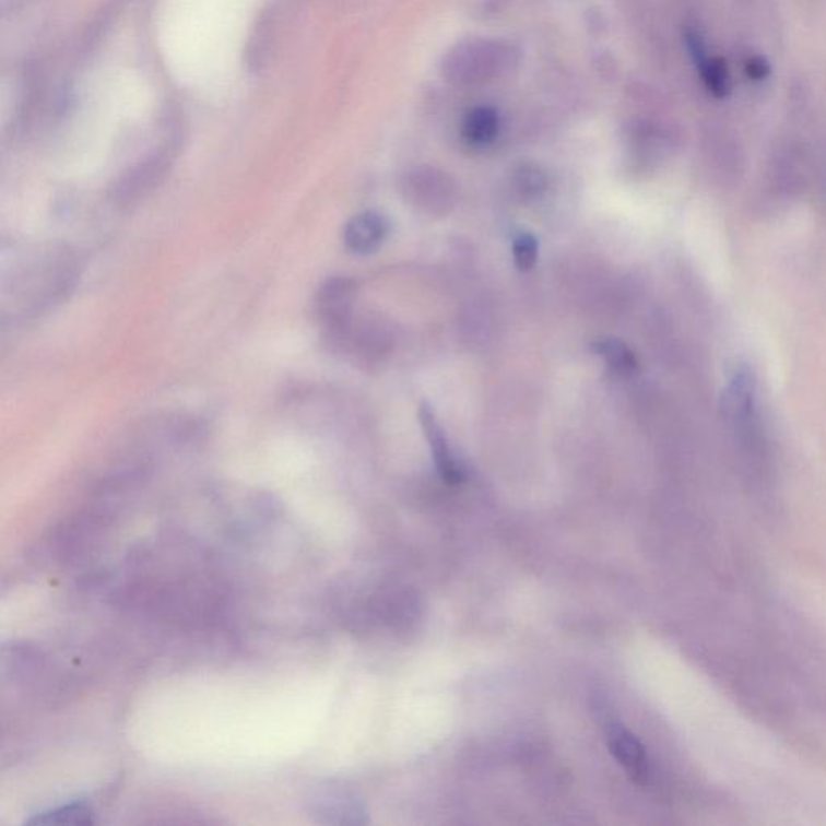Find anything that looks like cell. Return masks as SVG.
<instances>
[{
  "instance_id": "1",
  "label": "cell",
  "mask_w": 826,
  "mask_h": 826,
  "mask_svg": "<svg viewBox=\"0 0 826 826\" xmlns=\"http://www.w3.org/2000/svg\"><path fill=\"white\" fill-rule=\"evenodd\" d=\"M516 66L514 50L493 40H476L457 47L446 60L445 74L457 84H482L496 80L509 67Z\"/></svg>"
},
{
  "instance_id": "2",
  "label": "cell",
  "mask_w": 826,
  "mask_h": 826,
  "mask_svg": "<svg viewBox=\"0 0 826 826\" xmlns=\"http://www.w3.org/2000/svg\"><path fill=\"white\" fill-rule=\"evenodd\" d=\"M357 284L349 278H331L318 291L317 317L330 343H337L351 324Z\"/></svg>"
},
{
  "instance_id": "3",
  "label": "cell",
  "mask_w": 826,
  "mask_h": 826,
  "mask_svg": "<svg viewBox=\"0 0 826 826\" xmlns=\"http://www.w3.org/2000/svg\"><path fill=\"white\" fill-rule=\"evenodd\" d=\"M607 746L620 767L635 783L646 784L649 780V757L641 741L622 723L609 720L605 727Z\"/></svg>"
},
{
  "instance_id": "4",
  "label": "cell",
  "mask_w": 826,
  "mask_h": 826,
  "mask_svg": "<svg viewBox=\"0 0 826 826\" xmlns=\"http://www.w3.org/2000/svg\"><path fill=\"white\" fill-rule=\"evenodd\" d=\"M686 47L694 66L699 70L706 90L716 99H727L731 94V74L727 60L723 57L710 56L706 40L697 30L686 33Z\"/></svg>"
},
{
  "instance_id": "5",
  "label": "cell",
  "mask_w": 826,
  "mask_h": 826,
  "mask_svg": "<svg viewBox=\"0 0 826 826\" xmlns=\"http://www.w3.org/2000/svg\"><path fill=\"white\" fill-rule=\"evenodd\" d=\"M418 422L423 432H425L426 441H428L439 475L450 484L462 483L465 479V472L449 448L448 436H446L438 416H436L432 405L426 404V402L420 404Z\"/></svg>"
},
{
  "instance_id": "6",
  "label": "cell",
  "mask_w": 826,
  "mask_h": 826,
  "mask_svg": "<svg viewBox=\"0 0 826 826\" xmlns=\"http://www.w3.org/2000/svg\"><path fill=\"white\" fill-rule=\"evenodd\" d=\"M389 235V222L378 212H362L345 225L344 243L351 252L367 256L375 252Z\"/></svg>"
},
{
  "instance_id": "7",
  "label": "cell",
  "mask_w": 826,
  "mask_h": 826,
  "mask_svg": "<svg viewBox=\"0 0 826 826\" xmlns=\"http://www.w3.org/2000/svg\"><path fill=\"white\" fill-rule=\"evenodd\" d=\"M756 398V377L746 367L736 368L728 378L722 392L723 416L731 422H740L751 416Z\"/></svg>"
},
{
  "instance_id": "8",
  "label": "cell",
  "mask_w": 826,
  "mask_h": 826,
  "mask_svg": "<svg viewBox=\"0 0 826 826\" xmlns=\"http://www.w3.org/2000/svg\"><path fill=\"white\" fill-rule=\"evenodd\" d=\"M499 128V114L494 108H472L463 118L462 138L470 148H486L497 138Z\"/></svg>"
},
{
  "instance_id": "9",
  "label": "cell",
  "mask_w": 826,
  "mask_h": 826,
  "mask_svg": "<svg viewBox=\"0 0 826 826\" xmlns=\"http://www.w3.org/2000/svg\"><path fill=\"white\" fill-rule=\"evenodd\" d=\"M592 349H594V352L599 357L604 358L607 367L611 368L612 371H615V374L628 377V375L638 371L639 365L638 361H636V355L633 354L632 349L625 343H622V341L601 340L598 341V343H594Z\"/></svg>"
},
{
  "instance_id": "10",
  "label": "cell",
  "mask_w": 826,
  "mask_h": 826,
  "mask_svg": "<svg viewBox=\"0 0 826 826\" xmlns=\"http://www.w3.org/2000/svg\"><path fill=\"white\" fill-rule=\"evenodd\" d=\"M94 812L86 802H70L67 805L43 812L28 822L32 825L93 824Z\"/></svg>"
},
{
  "instance_id": "11",
  "label": "cell",
  "mask_w": 826,
  "mask_h": 826,
  "mask_svg": "<svg viewBox=\"0 0 826 826\" xmlns=\"http://www.w3.org/2000/svg\"><path fill=\"white\" fill-rule=\"evenodd\" d=\"M512 250L514 260H516L517 269L520 272H528L536 266L540 246H538V239L531 233H518L514 238Z\"/></svg>"
},
{
  "instance_id": "12",
  "label": "cell",
  "mask_w": 826,
  "mask_h": 826,
  "mask_svg": "<svg viewBox=\"0 0 826 826\" xmlns=\"http://www.w3.org/2000/svg\"><path fill=\"white\" fill-rule=\"evenodd\" d=\"M744 73H746L747 80L754 81V83L767 81L771 76L770 60L762 54H754L744 63Z\"/></svg>"
},
{
  "instance_id": "13",
  "label": "cell",
  "mask_w": 826,
  "mask_h": 826,
  "mask_svg": "<svg viewBox=\"0 0 826 826\" xmlns=\"http://www.w3.org/2000/svg\"><path fill=\"white\" fill-rule=\"evenodd\" d=\"M543 176H541V173H538V170H534V168H531V170L523 168L520 176H518V188H520L524 194L534 196L538 191L543 189Z\"/></svg>"
}]
</instances>
